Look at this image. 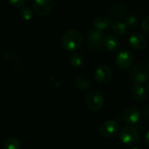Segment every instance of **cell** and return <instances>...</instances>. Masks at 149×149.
I'll return each instance as SVG.
<instances>
[{
    "instance_id": "6da1fadb",
    "label": "cell",
    "mask_w": 149,
    "mask_h": 149,
    "mask_svg": "<svg viewBox=\"0 0 149 149\" xmlns=\"http://www.w3.org/2000/svg\"><path fill=\"white\" fill-rule=\"evenodd\" d=\"M83 38L79 32L74 29L68 30L62 37V45L67 51L74 52L82 45Z\"/></svg>"
},
{
    "instance_id": "7a4b0ae2",
    "label": "cell",
    "mask_w": 149,
    "mask_h": 149,
    "mask_svg": "<svg viewBox=\"0 0 149 149\" xmlns=\"http://www.w3.org/2000/svg\"><path fill=\"white\" fill-rule=\"evenodd\" d=\"M139 130L134 126H126L120 131V140L127 146H134L140 141Z\"/></svg>"
},
{
    "instance_id": "3957f363",
    "label": "cell",
    "mask_w": 149,
    "mask_h": 149,
    "mask_svg": "<svg viewBox=\"0 0 149 149\" xmlns=\"http://www.w3.org/2000/svg\"><path fill=\"white\" fill-rule=\"evenodd\" d=\"M86 104L87 107L94 112L100 111L103 108L104 106V97L103 95L95 90H90L89 92L86 93Z\"/></svg>"
},
{
    "instance_id": "277c9868",
    "label": "cell",
    "mask_w": 149,
    "mask_h": 149,
    "mask_svg": "<svg viewBox=\"0 0 149 149\" xmlns=\"http://www.w3.org/2000/svg\"><path fill=\"white\" fill-rule=\"evenodd\" d=\"M129 76L130 79L135 83H139V84L144 83L148 81V68L146 65L142 63H139L131 68Z\"/></svg>"
},
{
    "instance_id": "5b68a950",
    "label": "cell",
    "mask_w": 149,
    "mask_h": 149,
    "mask_svg": "<svg viewBox=\"0 0 149 149\" xmlns=\"http://www.w3.org/2000/svg\"><path fill=\"white\" fill-rule=\"evenodd\" d=\"M134 61V57L133 53L128 49L120 50L115 56L114 62L116 66L120 69H127L129 68Z\"/></svg>"
},
{
    "instance_id": "8992f818",
    "label": "cell",
    "mask_w": 149,
    "mask_h": 149,
    "mask_svg": "<svg viewBox=\"0 0 149 149\" xmlns=\"http://www.w3.org/2000/svg\"><path fill=\"white\" fill-rule=\"evenodd\" d=\"M100 133L106 138H113L120 133V126L114 120H107L100 126Z\"/></svg>"
},
{
    "instance_id": "52a82bcc",
    "label": "cell",
    "mask_w": 149,
    "mask_h": 149,
    "mask_svg": "<svg viewBox=\"0 0 149 149\" xmlns=\"http://www.w3.org/2000/svg\"><path fill=\"white\" fill-rule=\"evenodd\" d=\"M53 8L52 0H34L33 9L34 11L39 16L48 15Z\"/></svg>"
},
{
    "instance_id": "ba28073f",
    "label": "cell",
    "mask_w": 149,
    "mask_h": 149,
    "mask_svg": "<svg viewBox=\"0 0 149 149\" xmlns=\"http://www.w3.org/2000/svg\"><path fill=\"white\" fill-rule=\"evenodd\" d=\"M113 76L112 68L107 65H101L96 68L93 74L94 79L100 83H104L108 82Z\"/></svg>"
},
{
    "instance_id": "9c48e42d",
    "label": "cell",
    "mask_w": 149,
    "mask_h": 149,
    "mask_svg": "<svg viewBox=\"0 0 149 149\" xmlns=\"http://www.w3.org/2000/svg\"><path fill=\"white\" fill-rule=\"evenodd\" d=\"M129 45L135 50H142L147 46V40L143 34L135 32L130 34L128 38Z\"/></svg>"
},
{
    "instance_id": "30bf717a",
    "label": "cell",
    "mask_w": 149,
    "mask_h": 149,
    "mask_svg": "<svg viewBox=\"0 0 149 149\" xmlns=\"http://www.w3.org/2000/svg\"><path fill=\"white\" fill-rule=\"evenodd\" d=\"M141 119V112L138 108L134 106H129L127 107L123 113V119L124 121L132 126L134 124H136Z\"/></svg>"
},
{
    "instance_id": "8fae6325",
    "label": "cell",
    "mask_w": 149,
    "mask_h": 149,
    "mask_svg": "<svg viewBox=\"0 0 149 149\" xmlns=\"http://www.w3.org/2000/svg\"><path fill=\"white\" fill-rule=\"evenodd\" d=\"M104 38L105 36L103 32H100L96 29L91 30L87 35L88 44L93 48H98L102 45Z\"/></svg>"
},
{
    "instance_id": "7c38bea8",
    "label": "cell",
    "mask_w": 149,
    "mask_h": 149,
    "mask_svg": "<svg viewBox=\"0 0 149 149\" xmlns=\"http://www.w3.org/2000/svg\"><path fill=\"white\" fill-rule=\"evenodd\" d=\"M113 20L107 15H100L93 20V26L100 32L110 29L113 26Z\"/></svg>"
},
{
    "instance_id": "4fadbf2b",
    "label": "cell",
    "mask_w": 149,
    "mask_h": 149,
    "mask_svg": "<svg viewBox=\"0 0 149 149\" xmlns=\"http://www.w3.org/2000/svg\"><path fill=\"white\" fill-rule=\"evenodd\" d=\"M102 45L107 50L110 52H115L119 49L120 46V42L115 35L109 34V35L105 36Z\"/></svg>"
},
{
    "instance_id": "5bb4252c",
    "label": "cell",
    "mask_w": 149,
    "mask_h": 149,
    "mask_svg": "<svg viewBox=\"0 0 149 149\" xmlns=\"http://www.w3.org/2000/svg\"><path fill=\"white\" fill-rule=\"evenodd\" d=\"M131 94L133 97L137 101H144L148 97L147 90L139 83H135L131 88Z\"/></svg>"
},
{
    "instance_id": "9a60e30c",
    "label": "cell",
    "mask_w": 149,
    "mask_h": 149,
    "mask_svg": "<svg viewBox=\"0 0 149 149\" xmlns=\"http://www.w3.org/2000/svg\"><path fill=\"white\" fill-rule=\"evenodd\" d=\"M71 63L75 68H80L85 64V57L82 54L75 52L71 55Z\"/></svg>"
},
{
    "instance_id": "2e32d148",
    "label": "cell",
    "mask_w": 149,
    "mask_h": 149,
    "mask_svg": "<svg viewBox=\"0 0 149 149\" xmlns=\"http://www.w3.org/2000/svg\"><path fill=\"white\" fill-rule=\"evenodd\" d=\"M75 84H76V87L81 90H86L90 88L91 86V82L90 80L86 77V76H79L77 79H76V82H75Z\"/></svg>"
},
{
    "instance_id": "e0dca14e",
    "label": "cell",
    "mask_w": 149,
    "mask_h": 149,
    "mask_svg": "<svg viewBox=\"0 0 149 149\" xmlns=\"http://www.w3.org/2000/svg\"><path fill=\"white\" fill-rule=\"evenodd\" d=\"M112 30H113V32L115 35H117V36H123V35H125L127 33V27L125 25V23L118 22V23H115V24L113 25Z\"/></svg>"
},
{
    "instance_id": "ac0fdd59",
    "label": "cell",
    "mask_w": 149,
    "mask_h": 149,
    "mask_svg": "<svg viewBox=\"0 0 149 149\" xmlns=\"http://www.w3.org/2000/svg\"><path fill=\"white\" fill-rule=\"evenodd\" d=\"M20 142L16 138H9L3 143V149H20Z\"/></svg>"
},
{
    "instance_id": "d6986e66",
    "label": "cell",
    "mask_w": 149,
    "mask_h": 149,
    "mask_svg": "<svg viewBox=\"0 0 149 149\" xmlns=\"http://www.w3.org/2000/svg\"><path fill=\"white\" fill-rule=\"evenodd\" d=\"M138 22H139L138 21V18L136 16H134V15H129L125 19V25L129 29L135 28L137 26V25H138Z\"/></svg>"
},
{
    "instance_id": "ffe728a7",
    "label": "cell",
    "mask_w": 149,
    "mask_h": 149,
    "mask_svg": "<svg viewBox=\"0 0 149 149\" xmlns=\"http://www.w3.org/2000/svg\"><path fill=\"white\" fill-rule=\"evenodd\" d=\"M20 15L24 20H31L33 18V11L27 6H23L20 11Z\"/></svg>"
},
{
    "instance_id": "44dd1931",
    "label": "cell",
    "mask_w": 149,
    "mask_h": 149,
    "mask_svg": "<svg viewBox=\"0 0 149 149\" xmlns=\"http://www.w3.org/2000/svg\"><path fill=\"white\" fill-rule=\"evenodd\" d=\"M141 30L143 32L149 36V16L146 17L141 23Z\"/></svg>"
},
{
    "instance_id": "7402d4cb",
    "label": "cell",
    "mask_w": 149,
    "mask_h": 149,
    "mask_svg": "<svg viewBox=\"0 0 149 149\" xmlns=\"http://www.w3.org/2000/svg\"><path fill=\"white\" fill-rule=\"evenodd\" d=\"M9 3L14 6V7H17V8H19V7H23L24 4H25L26 0H8Z\"/></svg>"
},
{
    "instance_id": "603a6c76",
    "label": "cell",
    "mask_w": 149,
    "mask_h": 149,
    "mask_svg": "<svg viewBox=\"0 0 149 149\" xmlns=\"http://www.w3.org/2000/svg\"><path fill=\"white\" fill-rule=\"evenodd\" d=\"M142 113H143V116L146 119L149 120V104L145 105L143 110H142Z\"/></svg>"
},
{
    "instance_id": "cb8c5ba5",
    "label": "cell",
    "mask_w": 149,
    "mask_h": 149,
    "mask_svg": "<svg viewBox=\"0 0 149 149\" xmlns=\"http://www.w3.org/2000/svg\"><path fill=\"white\" fill-rule=\"evenodd\" d=\"M145 143H146V145L149 148V131L147 133V134L145 136Z\"/></svg>"
},
{
    "instance_id": "d4e9b609",
    "label": "cell",
    "mask_w": 149,
    "mask_h": 149,
    "mask_svg": "<svg viewBox=\"0 0 149 149\" xmlns=\"http://www.w3.org/2000/svg\"><path fill=\"white\" fill-rule=\"evenodd\" d=\"M148 92H149V81L148 82Z\"/></svg>"
},
{
    "instance_id": "484cf974",
    "label": "cell",
    "mask_w": 149,
    "mask_h": 149,
    "mask_svg": "<svg viewBox=\"0 0 149 149\" xmlns=\"http://www.w3.org/2000/svg\"><path fill=\"white\" fill-rule=\"evenodd\" d=\"M148 71H149V58H148Z\"/></svg>"
},
{
    "instance_id": "4316f807",
    "label": "cell",
    "mask_w": 149,
    "mask_h": 149,
    "mask_svg": "<svg viewBox=\"0 0 149 149\" xmlns=\"http://www.w3.org/2000/svg\"><path fill=\"white\" fill-rule=\"evenodd\" d=\"M131 149H141V148H131Z\"/></svg>"
}]
</instances>
